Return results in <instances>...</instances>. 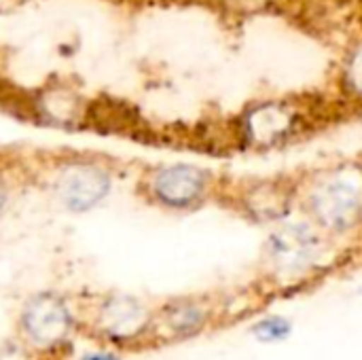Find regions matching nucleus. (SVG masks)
Returning <instances> with one entry per match:
<instances>
[{"instance_id": "nucleus-4", "label": "nucleus", "mask_w": 362, "mask_h": 360, "mask_svg": "<svg viewBox=\"0 0 362 360\" xmlns=\"http://www.w3.org/2000/svg\"><path fill=\"white\" fill-rule=\"evenodd\" d=\"M206 189V174L193 166H170L155 174L153 193L157 199L172 208L195 204Z\"/></svg>"}, {"instance_id": "nucleus-10", "label": "nucleus", "mask_w": 362, "mask_h": 360, "mask_svg": "<svg viewBox=\"0 0 362 360\" xmlns=\"http://www.w3.org/2000/svg\"><path fill=\"white\" fill-rule=\"evenodd\" d=\"M346 85L362 95V45L358 49H354L346 62Z\"/></svg>"}, {"instance_id": "nucleus-1", "label": "nucleus", "mask_w": 362, "mask_h": 360, "mask_svg": "<svg viewBox=\"0 0 362 360\" xmlns=\"http://www.w3.org/2000/svg\"><path fill=\"white\" fill-rule=\"evenodd\" d=\"M74 327L68 303L51 293L32 297L19 316V333L28 346L36 350H53L64 344Z\"/></svg>"}, {"instance_id": "nucleus-2", "label": "nucleus", "mask_w": 362, "mask_h": 360, "mask_svg": "<svg viewBox=\"0 0 362 360\" xmlns=\"http://www.w3.org/2000/svg\"><path fill=\"white\" fill-rule=\"evenodd\" d=\"M89 327L98 337L112 346H127L146 335H155V320L144 306L121 295L100 301Z\"/></svg>"}, {"instance_id": "nucleus-11", "label": "nucleus", "mask_w": 362, "mask_h": 360, "mask_svg": "<svg viewBox=\"0 0 362 360\" xmlns=\"http://www.w3.org/2000/svg\"><path fill=\"white\" fill-rule=\"evenodd\" d=\"M81 360H121V356L115 354V352H108V350H95V352L83 356Z\"/></svg>"}, {"instance_id": "nucleus-9", "label": "nucleus", "mask_w": 362, "mask_h": 360, "mask_svg": "<svg viewBox=\"0 0 362 360\" xmlns=\"http://www.w3.org/2000/svg\"><path fill=\"white\" fill-rule=\"evenodd\" d=\"M252 335L261 342H282L291 335V323L282 316H267L263 320H259L252 329Z\"/></svg>"}, {"instance_id": "nucleus-5", "label": "nucleus", "mask_w": 362, "mask_h": 360, "mask_svg": "<svg viewBox=\"0 0 362 360\" xmlns=\"http://www.w3.org/2000/svg\"><path fill=\"white\" fill-rule=\"evenodd\" d=\"M108 176L93 166H74L59 178V193L70 210H89L108 193Z\"/></svg>"}, {"instance_id": "nucleus-3", "label": "nucleus", "mask_w": 362, "mask_h": 360, "mask_svg": "<svg viewBox=\"0 0 362 360\" xmlns=\"http://www.w3.org/2000/svg\"><path fill=\"white\" fill-rule=\"evenodd\" d=\"M358 210L361 193L354 185L346 180L327 182L312 195L314 216L331 229H346L348 225H352Z\"/></svg>"}, {"instance_id": "nucleus-7", "label": "nucleus", "mask_w": 362, "mask_h": 360, "mask_svg": "<svg viewBox=\"0 0 362 360\" xmlns=\"http://www.w3.org/2000/svg\"><path fill=\"white\" fill-rule=\"evenodd\" d=\"M293 127V117L284 106L265 104L246 117V134L255 142H274Z\"/></svg>"}, {"instance_id": "nucleus-6", "label": "nucleus", "mask_w": 362, "mask_h": 360, "mask_svg": "<svg viewBox=\"0 0 362 360\" xmlns=\"http://www.w3.org/2000/svg\"><path fill=\"white\" fill-rule=\"evenodd\" d=\"M272 250L276 261L282 267L297 269L305 263H310L316 255V238L308 233L303 227L297 229H284L280 236L274 238Z\"/></svg>"}, {"instance_id": "nucleus-8", "label": "nucleus", "mask_w": 362, "mask_h": 360, "mask_svg": "<svg viewBox=\"0 0 362 360\" xmlns=\"http://www.w3.org/2000/svg\"><path fill=\"white\" fill-rule=\"evenodd\" d=\"M206 314L193 303H172L165 306L161 316L155 320V335L159 329L168 331L170 337H191L204 329Z\"/></svg>"}]
</instances>
